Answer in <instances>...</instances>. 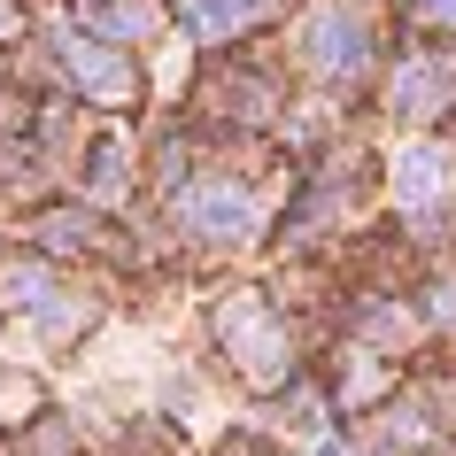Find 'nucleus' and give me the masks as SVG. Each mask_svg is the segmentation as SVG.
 I'll list each match as a JSON object with an SVG mask.
<instances>
[{
  "label": "nucleus",
  "mask_w": 456,
  "mask_h": 456,
  "mask_svg": "<svg viewBox=\"0 0 456 456\" xmlns=\"http://www.w3.org/2000/svg\"><path fill=\"white\" fill-rule=\"evenodd\" d=\"M224 348L240 356L248 379H279V363H287V333H279V317H271L256 294H240V302L224 310Z\"/></svg>",
  "instance_id": "obj_2"
},
{
  "label": "nucleus",
  "mask_w": 456,
  "mask_h": 456,
  "mask_svg": "<svg viewBox=\"0 0 456 456\" xmlns=\"http://www.w3.org/2000/svg\"><path fill=\"white\" fill-rule=\"evenodd\" d=\"M178 224L209 248H232L256 232V201L240 186H193V193H178Z\"/></svg>",
  "instance_id": "obj_1"
},
{
  "label": "nucleus",
  "mask_w": 456,
  "mask_h": 456,
  "mask_svg": "<svg viewBox=\"0 0 456 456\" xmlns=\"http://www.w3.org/2000/svg\"><path fill=\"white\" fill-rule=\"evenodd\" d=\"M418 8H426L433 24H456V0H418Z\"/></svg>",
  "instance_id": "obj_10"
},
{
  "label": "nucleus",
  "mask_w": 456,
  "mask_h": 456,
  "mask_svg": "<svg viewBox=\"0 0 456 456\" xmlns=\"http://www.w3.org/2000/svg\"><path fill=\"white\" fill-rule=\"evenodd\" d=\"M62 70H70L86 94H101V101H132L140 94L132 54H109V47H94V39H62Z\"/></svg>",
  "instance_id": "obj_4"
},
{
  "label": "nucleus",
  "mask_w": 456,
  "mask_h": 456,
  "mask_svg": "<svg viewBox=\"0 0 456 456\" xmlns=\"http://www.w3.org/2000/svg\"><path fill=\"white\" fill-rule=\"evenodd\" d=\"M449 186H456V155L449 147L410 140L403 155H395V193H403V201H449Z\"/></svg>",
  "instance_id": "obj_5"
},
{
  "label": "nucleus",
  "mask_w": 456,
  "mask_h": 456,
  "mask_svg": "<svg viewBox=\"0 0 456 456\" xmlns=\"http://www.w3.org/2000/svg\"><path fill=\"white\" fill-rule=\"evenodd\" d=\"M94 16H101L109 31H147V24H155V8H147V0H101Z\"/></svg>",
  "instance_id": "obj_8"
},
{
  "label": "nucleus",
  "mask_w": 456,
  "mask_h": 456,
  "mask_svg": "<svg viewBox=\"0 0 456 456\" xmlns=\"http://www.w3.org/2000/svg\"><path fill=\"white\" fill-rule=\"evenodd\" d=\"M248 16H256V0H186L193 39H224V31H240Z\"/></svg>",
  "instance_id": "obj_6"
},
{
  "label": "nucleus",
  "mask_w": 456,
  "mask_h": 456,
  "mask_svg": "<svg viewBox=\"0 0 456 456\" xmlns=\"http://www.w3.org/2000/svg\"><path fill=\"white\" fill-rule=\"evenodd\" d=\"M94 193H124V155H117V147H101V155H94Z\"/></svg>",
  "instance_id": "obj_9"
},
{
  "label": "nucleus",
  "mask_w": 456,
  "mask_h": 456,
  "mask_svg": "<svg viewBox=\"0 0 456 456\" xmlns=\"http://www.w3.org/2000/svg\"><path fill=\"white\" fill-rule=\"evenodd\" d=\"M39 294H47V271H31V264L0 271V302H8V310H39Z\"/></svg>",
  "instance_id": "obj_7"
},
{
  "label": "nucleus",
  "mask_w": 456,
  "mask_h": 456,
  "mask_svg": "<svg viewBox=\"0 0 456 456\" xmlns=\"http://www.w3.org/2000/svg\"><path fill=\"white\" fill-rule=\"evenodd\" d=\"M302 54H310V70L340 77V70H356L363 54H371V31H363L356 8H317L310 24H302Z\"/></svg>",
  "instance_id": "obj_3"
},
{
  "label": "nucleus",
  "mask_w": 456,
  "mask_h": 456,
  "mask_svg": "<svg viewBox=\"0 0 456 456\" xmlns=\"http://www.w3.org/2000/svg\"><path fill=\"white\" fill-rule=\"evenodd\" d=\"M8 24H16V8H8V0H0V31H8Z\"/></svg>",
  "instance_id": "obj_11"
}]
</instances>
